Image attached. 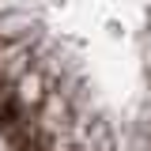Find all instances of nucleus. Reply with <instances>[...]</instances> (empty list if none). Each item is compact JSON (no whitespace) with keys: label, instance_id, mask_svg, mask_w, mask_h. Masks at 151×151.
I'll return each mask as SVG.
<instances>
[{"label":"nucleus","instance_id":"1","mask_svg":"<svg viewBox=\"0 0 151 151\" xmlns=\"http://www.w3.org/2000/svg\"><path fill=\"white\" fill-rule=\"evenodd\" d=\"M0 129L8 151H151V0H0Z\"/></svg>","mask_w":151,"mask_h":151}]
</instances>
